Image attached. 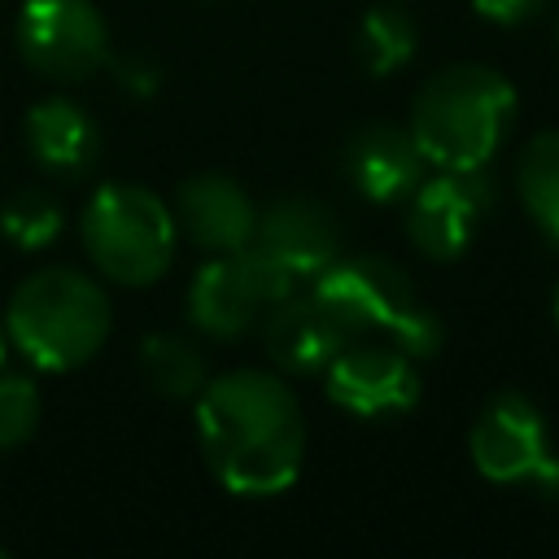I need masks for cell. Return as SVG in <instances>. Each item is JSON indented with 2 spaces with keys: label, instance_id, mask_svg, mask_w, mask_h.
<instances>
[{
  "label": "cell",
  "instance_id": "6da1fadb",
  "mask_svg": "<svg viewBox=\"0 0 559 559\" xmlns=\"http://www.w3.org/2000/svg\"><path fill=\"white\" fill-rule=\"evenodd\" d=\"M197 441L214 480L236 498L284 493L306 454L297 393L266 371L240 367L197 393Z\"/></svg>",
  "mask_w": 559,
  "mask_h": 559
},
{
  "label": "cell",
  "instance_id": "7a4b0ae2",
  "mask_svg": "<svg viewBox=\"0 0 559 559\" xmlns=\"http://www.w3.org/2000/svg\"><path fill=\"white\" fill-rule=\"evenodd\" d=\"M515 114V87L489 66L432 74L411 105V140L437 170H485Z\"/></svg>",
  "mask_w": 559,
  "mask_h": 559
},
{
  "label": "cell",
  "instance_id": "3957f363",
  "mask_svg": "<svg viewBox=\"0 0 559 559\" xmlns=\"http://www.w3.org/2000/svg\"><path fill=\"white\" fill-rule=\"evenodd\" d=\"M109 297L74 266H48L17 284L4 314V336L39 371H70L109 336Z\"/></svg>",
  "mask_w": 559,
  "mask_h": 559
},
{
  "label": "cell",
  "instance_id": "277c9868",
  "mask_svg": "<svg viewBox=\"0 0 559 559\" xmlns=\"http://www.w3.org/2000/svg\"><path fill=\"white\" fill-rule=\"evenodd\" d=\"M319 306L354 336H389L411 358H432L441 349V319L419 301L406 271L389 258H336L314 275Z\"/></svg>",
  "mask_w": 559,
  "mask_h": 559
},
{
  "label": "cell",
  "instance_id": "5b68a950",
  "mask_svg": "<svg viewBox=\"0 0 559 559\" xmlns=\"http://www.w3.org/2000/svg\"><path fill=\"white\" fill-rule=\"evenodd\" d=\"M175 210L140 183H100L83 210V245L100 275L144 288L175 258Z\"/></svg>",
  "mask_w": 559,
  "mask_h": 559
},
{
  "label": "cell",
  "instance_id": "8992f818",
  "mask_svg": "<svg viewBox=\"0 0 559 559\" xmlns=\"http://www.w3.org/2000/svg\"><path fill=\"white\" fill-rule=\"evenodd\" d=\"M472 463L493 485H533L559 498V454L550 445L542 411L524 393H493L472 424Z\"/></svg>",
  "mask_w": 559,
  "mask_h": 559
},
{
  "label": "cell",
  "instance_id": "52a82bcc",
  "mask_svg": "<svg viewBox=\"0 0 559 559\" xmlns=\"http://www.w3.org/2000/svg\"><path fill=\"white\" fill-rule=\"evenodd\" d=\"M17 52L31 70L79 83L109 57V31L92 0H26L17 13Z\"/></svg>",
  "mask_w": 559,
  "mask_h": 559
},
{
  "label": "cell",
  "instance_id": "ba28073f",
  "mask_svg": "<svg viewBox=\"0 0 559 559\" xmlns=\"http://www.w3.org/2000/svg\"><path fill=\"white\" fill-rule=\"evenodd\" d=\"M323 389L341 411L358 419H380V415H402L419 402V371L415 358L402 354L397 345L349 341L323 367Z\"/></svg>",
  "mask_w": 559,
  "mask_h": 559
},
{
  "label": "cell",
  "instance_id": "9c48e42d",
  "mask_svg": "<svg viewBox=\"0 0 559 559\" xmlns=\"http://www.w3.org/2000/svg\"><path fill=\"white\" fill-rule=\"evenodd\" d=\"M489 201L493 192L480 170H441L432 179H419L406 214V236L424 258L450 262L472 245Z\"/></svg>",
  "mask_w": 559,
  "mask_h": 559
},
{
  "label": "cell",
  "instance_id": "30bf717a",
  "mask_svg": "<svg viewBox=\"0 0 559 559\" xmlns=\"http://www.w3.org/2000/svg\"><path fill=\"white\" fill-rule=\"evenodd\" d=\"M175 227L205 253H240L258 231V210L227 175H192L179 188Z\"/></svg>",
  "mask_w": 559,
  "mask_h": 559
},
{
  "label": "cell",
  "instance_id": "8fae6325",
  "mask_svg": "<svg viewBox=\"0 0 559 559\" xmlns=\"http://www.w3.org/2000/svg\"><path fill=\"white\" fill-rule=\"evenodd\" d=\"M249 245L271 253L293 280H314L323 266L336 262L341 227L319 201L288 197V201H275L266 214H258V231Z\"/></svg>",
  "mask_w": 559,
  "mask_h": 559
},
{
  "label": "cell",
  "instance_id": "7c38bea8",
  "mask_svg": "<svg viewBox=\"0 0 559 559\" xmlns=\"http://www.w3.org/2000/svg\"><path fill=\"white\" fill-rule=\"evenodd\" d=\"M424 153L415 148L411 131L389 127V122H371L362 127L349 148H345V175L349 183L376 201V205H393L402 197H411L424 179Z\"/></svg>",
  "mask_w": 559,
  "mask_h": 559
},
{
  "label": "cell",
  "instance_id": "4fadbf2b",
  "mask_svg": "<svg viewBox=\"0 0 559 559\" xmlns=\"http://www.w3.org/2000/svg\"><path fill=\"white\" fill-rule=\"evenodd\" d=\"M262 336H266V354H271L284 371H293V376H314V371H323V367L349 345V336H345L341 323L319 306L314 293H306V297L293 293V297L275 301V310L266 314Z\"/></svg>",
  "mask_w": 559,
  "mask_h": 559
},
{
  "label": "cell",
  "instance_id": "5bb4252c",
  "mask_svg": "<svg viewBox=\"0 0 559 559\" xmlns=\"http://www.w3.org/2000/svg\"><path fill=\"white\" fill-rule=\"evenodd\" d=\"M262 301L258 293L249 288L236 253H214L197 275H192V288H188V319L205 332V336H240L245 328H253Z\"/></svg>",
  "mask_w": 559,
  "mask_h": 559
},
{
  "label": "cell",
  "instance_id": "9a60e30c",
  "mask_svg": "<svg viewBox=\"0 0 559 559\" xmlns=\"http://www.w3.org/2000/svg\"><path fill=\"white\" fill-rule=\"evenodd\" d=\"M96 122L74 100H39L26 114V148L44 170L79 175L96 162Z\"/></svg>",
  "mask_w": 559,
  "mask_h": 559
},
{
  "label": "cell",
  "instance_id": "2e32d148",
  "mask_svg": "<svg viewBox=\"0 0 559 559\" xmlns=\"http://www.w3.org/2000/svg\"><path fill=\"white\" fill-rule=\"evenodd\" d=\"M515 188L528 218L559 245V131H542L515 162Z\"/></svg>",
  "mask_w": 559,
  "mask_h": 559
},
{
  "label": "cell",
  "instance_id": "e0dca14e",
  "mask_svg": "<svg viewBox=\"0 0 559 559\" xmlns=\"http://www.w3.org/2000/svg\"><path fill=\"white\" fill-rule=\"evenodd\" d=\"M358 48H362V66L384 79L397 66H406L415 57V22L406 9L397 4H376L362 13L358 22Z\"/></svg>",
  "mask_w": 559,
  "mask_h": 559
},
{
  "label": "cell",
  "instance_id": "ac0fdd59",
  "mask_svg": "<svg viewBox=\"0 0 559 559\" xmlns=\"http://www.w3.org/2000/svg\"><path fill=\"white\" fill-rule=\"evenodd\" d=\"M140 371L166 397H197L205 384V362L183 336H144L140 341Z\"/></svg>",
  "mask_w": 559,
  "mask_h": 559
},
{
  "label": "cell",
  "instance_id": "d6986e66",
  "mask_svg": "<svg viewBox=\"0 0 559 559\" xmlns=\"http://www.w3.org/2000/svg\"><path fill=\"white\" fill-rule=\"evenodd\" d=\"M0 231L9 245L17 249H44L57 231H61V205L44 192H17L4 210H0Z\"/></svg>",
  "mask_w": 559,
  "mask_h": 559
},
{
  "label": "cell",
  "instance_id": "ffe728a7",
  "mask_svg": "<svg viewBox=\"0 0 559 559\" xmlns=\"http://www.w3.org/2000/svg\"><path fill=\"white\" fill-rule=\"evenodd\" d=\"M39 389L26 376H0V450L22 445L39 424Z\"/></svg>",
  "mask_w": 559,
  "mask_h": 559
},
{
  "label": "cell",
  "instance_id": "44dd1931",
  "mask_svg": "<svg viewBox=\"0 0 559 559\" xmlns=\"http://www.w3.org/2000/svg\"><path fill=\"white\" fill-rule=\"evenodd\" d=\"M546 0H472V9L485 17V22H498V26H520L528 22Z\"/></svg>",
  "mask_w": 559,
  "mask_h": 559
},
{
  "label": "cell",
  "instance_id": "7402d4cb",
  "mask_svg": "<svg viewBox=\"0 0 559 559\" xmlns=\"http://www.w3.org/2000/svg\"><path fill=\"white\" fill-rule=\"evenodd\" d=\"M4 354H9V336H4V328H0V362H4Z\"/></svg>",
  "mask_w": 559,
  "mask_h": 559
},
{
  "label": "cell",
  "instance_id": "603a6c76",
  "mask_svg": "<svg viewBox=\"0 0 559 559\" xmlns=\"http://www.w3.org/2000/svg\"><path fill=\"white\" fill-rule=\"evenodd\" d=\"M555 323H559V293H555Z\"/></svg>",
  "mask_w": 559,
  "mask_h": 559
}]
</instances>
